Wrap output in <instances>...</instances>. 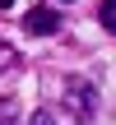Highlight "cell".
Listing matches in <instances>:
<instances>
[{
	"label": "cell",
	"instance_id": "6da1fadb",
	"mask_svg": "<svg viewBox=\"0 0 116 125\" xmlns=\"http://www.w3.org/2000/svg\"><path fill=\"white\" fill-rule=\"evenodd\" d=\"M93 102H98L93 83L79 79V74H70V79H65V107H70V116H74V121H88V116H93Z\"/></svg>",
	"mask_w": 116,
	"mask_h": 125
},
{
	"label": "cell",
	"instance_id": "8992f818",
	"mask_svg": "<svg viewBox=\"0 0 116 125\" xmlns=\"http://www.w3.org/2000/svg\"><path fill=\"white\" fill-rule=\"evenodd\" d=\"M33 125H56V121H51L46 111H37V116H33Z\"/></svg>",
	"mask_w": 116,
	"mask_h": 125
},
{
	"label": "cell",
	"instance_id": "3957f363",
	"mask_svg": "<svg viewBox=\"0 0 116 125\" xmlns=\"http://www.w3.org/2000/svg\"><path fill=\"white\" fill-rule=\"evenodd\" d=\"M19 121V97H0V125H14Z\"/></svg>",
	"mask_w": 116,
	"mask_h": 125
},
{
	"label": "cell",
	"instance_id": "277c9868",
	"mask_svg": "<svg viewBox=\"0 0 116 125\" xmlns=\"http://www.w3.org/2000/svg\"><path fill=\"white\" fill-rule=\"evenodd\" d=\"M102 28L116 37V0H102Z\"/></svg>",
	"mask_w": 116,
	"mask_h": 125
},
{
	"label": "cell",
	"instance_id": "5b68a950",
	"mask_svg": "<svg viewBox=\"0 0 116 125\" xmlns=\"http://www.w3.org/2000/svg\"><path fill=\"white\" fill-rule=\"evenodd\" d=\"M14 65H19V51L9 42H0V70H14Z\"/></svg>",
	"mask_w": 116,
	"mask_h": 125
},
{
	"label": "cell",
	"instance_id": "52a82bcc",
	"mask_svg": "<svg viewBox=\"0 0 116 125\" xmlns=\"http://www.w3.org/2000/svg\"><path fill=\"white\" fill-rule=\"evenodd\" d=\"M9 5H14V0H0V9H9Z\"/></svg>",
	"mask_w": 116,
	"mask_h": 125
},
{
	"label": "cell",
	"instance_id": "7a4b0ae2",
	"mask_svg": "<svg viewBox=\"0 0 116 125\" xmlns=\"http://www.w3.org/2000/svg\"><path fill=\"white\" fill-rule=\"evenodd\" d=\"M23 28H28V32H37V37H46V32H56V28H60V19H56V9H51V5H37V9H28Z\"/></svg>",
	"mask_w": 116,
	"mask_h": 125
}]
</instances>
